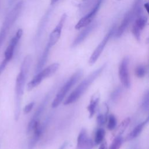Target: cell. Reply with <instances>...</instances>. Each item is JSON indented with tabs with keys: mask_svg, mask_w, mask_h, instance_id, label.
I'll list each match as a JSON object with an SVG mask.
<instances>
[{
	"mask_svg": "<svg viewBox=\"0 0 149 149\" xmlns=\"http://www.w3.org/2000/svg\"><path fill=\"white\" fill-rule=\"evenodd\" d=\"M31 63V57L27 55L23 59L20 66L19 73L17 74L15 84V119L17 120L20 116L22 98L24 92V88Z\"/></svg>",
	"mask_w": 149,
	"mask_h": 149,
	"instance_id": "cell-1",
	"label": "cell"
},
{
	"mask_svg": "<svg viewBox=\"0 0 149 149\" xmlns=\"http://www.w3.org/2000/svg\"><path fill=\"white\" fill-rule=\"evenodd\" d=\"M106 65V63L103 64L87 76L66 98L63 102V104L69 105L76 102L90 86L95 80V79L102 73L105 68Z\"/></svg>",
	"mask_w": 149,
	"mask_h": 149,
	"instance_id": "cell-2",
	"label": "cell"
},
{
	"mask_svg": "<svg viewBox=\"0 0 149 149\" xmlns=\"http://www.w3.org/2000/svg\"><path fill=\"white\" fill-rule=\"evenodd\" d=\"M23 5V1L19 2L12 9V10L8 13V16L5 18L3 26L0 30V48L5 40L6 36L8 34L11 26L15 23L21 12Z\"/></svg>",
	"mask_w": 149,
	"mask_h": 149,
	"instance_id": "cell-3",
	"label": "cell"
},
{
	"mask_svg": "<svg viewBox=\"0 0 149 149\" xmlns=\"http://www.w3.org/2000/svg\"><path fill=\"white\" fill-rule=\"evenodd\" d=\"M82 75V71L79 70L73 73L69 79L64 83L61 88L58 91L56 95H55L51 106L52 108H56L61 103L63 100L65 96L69 91L70 88L76 84V83L79 80Z\"/></svg>",
	"mask_w": 149,
	"mask_h": 149,
	"instance_id": "cell-4",
	"label": "cell"
},
{
	"mask_svg": "<svg viewBox=\"0 0 149 149\" xmlns=\"http://www.w3.org/2000/svg\"><path fill=\"white\" fill-rule=\"evenodd\" d=\"M55 90V87L54 86L44 97L42 100L41 101L40 104L38 106L37 109L36 110L35 112L34 113L33 115L31 118V119L27 125V130H26L27 133H31L33 130L35 126L38 123H40L39 122L40 118L43 112H44L45 109L46 108V107L47 106V105L49 101V99L51 98V97L53 94Z\"/></svg>",
	"mask_w": 149,
	"mask_h": 149,
	"instance_id": "cell-5",
	"label": "cell"
},
{
	"mask_svg": "<svg viewBox=\"0 0 149 149\" xmlns=\"http://www.w3.org/2000/svg\"><path fill=\"white\" fill-rule=\"evenodd\" d=\"M59 66V63H54L36 73L35 76L27 84V90L30 91L33 89L34 88L38 86L43 80L52 76L58 69Z\"/></svg>",
	"mask_w": 149,
	"mask_h": 149,
	"instance_id": "cell-6",
	"label": "cell"
},
{
	"mask_svg": "<svg viewBox=\"0 0 149 149\" xmlns=\"http://www.w3.org/2000/svg\"><path fill=\"white\" fill-rule=\"evenodd\" d=\"M115 29H116L115 25L112 26V27L108 31V32L106 34V35L104 37V38L102 40V41L100 42V44L97 45V47H96L95 50L93 51V52L91 55L90 58L88 61V63L90 65H93L97 61V59L101 55L102 52L103 51L106 44L108 42L109 40L114 34Z\"/></svg>",
	"mask_w": 149,
	"mask_h": 149,
	"instance_id": "cell-7",
	"label": "cell"
},
{
	"mask_svg": "<svg viewBox=\"0 0 149 149\" xmlns=\"http://www.w3.org/2000/svg\"><path fill=\"white\" fill-rule=\"evenodd\" d=\"M129 58L128 56H125L120 62L119 66V77L120 81L126 88H129L130 87V79L129 73Z\"/></svg>",
	"mask_w": 149,
	"mask_h": 149,
	"instance_id": "cell-8",
	"label": "cell"
},
{
	"mask_svg": "<svg viewBox=\"0 0 149 149\" xmlns=\"http://www.w3.org/2000/svg\"><path fill=\"white\" fill-rule=\"evenodd\" d=\"M103 1L104 0H97V1L95 5L91 9V10L90 11V12L88 13L84 17H83L76 23V24L74 26L75 29L79 30L81 28L85 27L92 22V21L93 20V19L94 18V17L97 15L98 11L99 10Z\"/></svg>",
	"mask_w": 149,
	"mask_h": 149,
	"instance_id": "cell-9",
	"label": "cell"
},
{
	"mask_svg": "<svg viewBox=\"0 0 149 149\" xmlns=\"http://www.w3.org/2000/svg\"><path fill=\"white\" fill-rule=\"evenodd\" d=\"M66 19V14L63 13L61 16L60 20L58 23L57 24V25L55 26V27L52 30V31L50 33L47 45L49 46L51 48H52V47H53L55 44H56V43L58 42V41L60 38L63 26L64 25Z\"/></svg>",
	"mask_w": 149,
	"mask_h": 149,
	"instance_id": "cell-10",
	"label": "cell"
},
{
	"mask_svg": "<svg viewBox=\"0 0 149 149\" xmlns=\"http://www.w3.org/2000/svg\"><path fill=\"white\" fill-rule=\"evenodd\" d=\"M50 118H47L45 119V120L42 123V125H41L40 123H38L34 128L33 129V134L31 136L29 144L27 149H33L34 147L36 146L37 143L39 141L40 139L41 138V136H42L43 132H44Z\"/></svg>",
	"mask_w": 149,
	"mask_h": 149,
	"instance_id": "cell-11",
	"label": "cell"
},
{
	"mask_svg": "<svg viewBox=\"0 0 149 149\" xmlns=\"http://www.w3.org/2000/svg\"><path fill=\"white\" fill-rule=\"evenodd\" d=\"M135 12L130 9L125 15L120 24L118 27L117 30L115 31V36L116 38H119L125 32V30L129 26L130 23L137 17Z\"/></svg>",
	"mask_w": 149,
	"mask_h": 149,
	"instance_id": "cell-12",
	"label": "cell"
},
{
	"mask_svg": "<svg viewBox=\"0 0 149 149\" xmlns=\"http://www.w3.org/2000/svg\"><path fill=\"white\" fill-rule=\"evenodd\" d=\"M93 146L94 142L88 136L87 130L81 129L77 136L76 149H92Z\"/></svg>",
	"mask_w": 149,
	"mask_h": 149,
	"instance_id": "cell-13",
	"label": "cell"
},
{
	"mask_svg": "<svg viewBox=\"0 0 149 149\" xmlns=\"http://www.w3.org/2000/svg\"><path fill=\"white\" fill-rule=\"evenodd\" d=\"M134 20V23L132 27V33L136 39L137 41H140L141 32L147 23L148 18L141 15Z\"/></svg>",
	"mask_w": 149,
	"mask_h": 149,
	"instance_id": "cell-14",
	"label": "cell"
},
{
	"mask_svg": "<svg viewBox=\"0 0 149 149\" xmlns=\"http://www.w3.org/2000/svg\"><path fill=\"white\" fill-rule=\"evenodd\" d=\"M23 30L22 29H19L17 31L15 36L10 40L8 47L6 48L5 51V59L7 60L8 62L12 59L15 47L17 45L19 41L21 38Z\"/></svg>",
	"mask_w": 149,
	"mask_h": 149,
	"instance_id": "cell-15",
	"label": "cell"
},
{
	"mask_svg": "<svg viewBox=\"0 0 149 149\" xmlns=\"http://www.w3.org/2000/svg\"><path fill=\"white\" fill-rule=\"evenodd\" d=\"M97 25V22L91 23L90 24L85 27L84 29H83L80 34L76 37V38L74 40L72 44V47H75L81 44L86 38L90 34V33L96 27Z\"/></svg>",
	"mask_w": 149,
	"mask_h": 149,
	"instance_id": "cell-16",
	"label": "cell"
},
{
	"mask_svg": "<svg viewBox=\"0 0 149 149\" xmlns=\"http://www.w3.org/2000/svg\"><path fill=\"white\" fill-rule=\"evenodd\" d=\"M100 95L98 92L95 93L92 95L90 103L87 107V110L89 112V118H91L94 115L100 101Z\"/></svg>",
	"mask_w": 149,
	"mask_h": 149,
	"instance_id": "cell-17",
	"label": "cell"
},
{
	"mask_svg": "<svg viewBox=\"0 0 149 149\" xmlns=\"http://www.w3.org/2000/svg\"><path fill=\"white\" fill-rule=\"evenodd\" d=\"M148 118H147L146 120H144L143 122H142L141 123L138 124L132 130V132H130L128 135L127 136L126 138V141H129V140H132L134 139H135L136 137H137V136H139V135L141 133V132H142L144 127L148 123Z\"/></svg>",
	"mask_w": 149,
	"mask_h": 149,
	"instance_id": "cell-18",
	"label": "cell"
},
{
	"mask_svg": "<svg viewBox=\"0 0 149 149\" xmlns=\"http://www.w3.org/2000/svg\"><path fill=\"white\" fill-rule=\"evenodd\" d=\"M51 48L49 46L46 45V46L43 51V52H42L41 56H40V58L38 60V62L36 65V69H35L36 73H37L40 70H41L43 68V67L44 66V65L47 61Z\"/></svg>",
	"mask_w": 149,
	"mask_h": 149,
	"instance_id": "cell-19",
	"label": "cell"
},
{
	"mask_svg": "<svg viewBox=\"0 0 149 149\" xmlns=\"http://www.w3.org/2000/svg\"><path fill=\"white\" fill-rule=\"evenodd\" d=\"M108 106L104 104L97 116V123L99 126H102L105 123L108 118Z\"/></svg>",
	"mask_w": 149,
	"mask_h": 149,
	"instance_id": "cell-20",
	"label": "cell"
},
{
	"mask_svg": "<svg viewBox=\"0 0 149 149\" xmlns=\"http://www.w3.org/2000/svg\"><path fill=\"white\" fill-rule=\"evenodd\" d=\"M141 107L143 111L145 112H148L149 110V93L148 91L147 90L142 98Z\"/></svg>",
	"mask_w": 149,
	"mask_h": 149,
	"instance_id": "cell-21",
	"label": "cell"
},
{
	"mask_svg": "<svg viewBox=\"0 0 149 149\" xmlns=\"http://www.w3.org/2000/svg\"><path fill=\"white\" fill-rule=\"evenodd\" d=\"M123 137L121 135L119 134L115 137L112 143L111 144L109 149H119L123 143Z\"/></svg>",
	"mask_w": 149,
	"mask_h": 149,
	"instance_id": "cell-22",
	"label": "cell"
},
{
	"mask_svg": "<svg viewBox=\"0 0 149 149\" xmlns=\"http://www.w3.org/2000/svg\"><path fill=\"white\" fill-rule=\"evenodd\" d=\"M105 132L104 129L98 128L97 130L94 138V143L95 144H99L102 142L105 136Z\"/></svg>",
	"mask_w": 149,
	"mask_h": 149,
	"instance_id": "cell-23",
	"label": "cell"
},
{
	"mask_svg": "<svg viewBox=\"0 0 149 149\" xmlns=\"http://www.w3.org/2000/svg\"><path fill=\"white\" fill-rule=\"evenodd\" d=\"M122 93V88L120 86L116 87L111 93L110 95V100L112 102H115L119 98Z\"/></svg>",
	"mask_w": 149,
	"mask_h": 149,
	"instance_id": "cell-24",
	"label": "cell"
},
{
	"mask_svg": "<svg viewBox=\"0 0 149 149\" xmlns=\"http://www.w3.org/2000/svg\"><path fill=\"white\" fill-rule=\"evenodd\" d=\"M116 123H117V120H116V117L113 114H111L110 115H109L108 118V125H107V127L108 130H113L116 126Z\"/></svg>",
	"mask_w": 149,
	"mask_h": 149,
	"instance_id": "cell-25",
	"label": "cell"
},
{
	"mask_svg": "<svg viewBox=\"0 0 149 149\" xmlns=\"http://www.w3.org/2000/svg\"><path fill=\"white\" fill-rule=\"evenodd\" d=\"M146 72H147L146 68L145 66L143 65H138L135 69V74L136 76L139 78L143 77L146 75Z\"/></svg>",
	"mask_w": 149,
	"mask_h": 149,
	"instance_id": "cell-26",
	"label": "cell"
},
{
	"mask_svg": "<svg viewBox=\"0 0 149 149\" xmlns=\"http://www.w3.org/2000/svg\"><path fill=\"white\" fill-rule=\"evenodd\" d=\"M130 122V119L129 118H126L120 124V127H119V130H120V135H121V133H122L124 130H125V129L127 127V126L129 125V123Z\"/></svg>",
	"mask_w": 149,
	"mask_h": 149,
	"instance_id": "cell-27",
	"label": "cell"
},
{
	"mask_svg": "<svg viewBox=\"0 0 149 149\" xmlns=\"http://www.w3.org/2000/svg\"><path fill=\"white\" fill-rule=\"evenodd\" d=\"M34 102H31L30 103H29L28 104H27L24 109H23V111H24V113H29L33 109L34 105Z\"/></svg>",
	"mask_w": 149,
	"mask_h": 149,
	"instance_id": "cell-28",
	"label": "cell"
},
{
	"mask_svg": "<svg viewBox=\"0 0 149 149\" xmlns=\"http://www.w3.org/2000/svg\"><path fill=\"white\" fill-rule=\"evenodd\" d=\"M8 62V61L7 60H6V59H4V60L1 63V64H0V74H1V73H2V72L3 71V70L5 69V67H6V66Z\"/></svg>",
	"mask_w": 149,
	"mask_h": 149,
	"instance_id": "cell-29",
	"label": "cell"
},
{
	"mask_svg": "<svg viewBox=\"0 0 149 149\" xmlns=\"http://www.w3.org/2000/svg\"><path fill=\"white\" fill-rule=\"evenodd\" d=\"M68 143L67 141H65V142L60 146V147L59 148V149H66V147H67V146H68Z\"/></svg>",
	"mask_w": 149,
	"mask_h": 149,
	"instance_id": "cell-30",
	"label": "cell"
},
{
	"mask_svg": "<svg viewBox=\"0 0 149 149\" xmlns=\"http://www.w3.org/2000/svg\"><path fill=\"white\" fill-rule=\"evenodd\" d=\"M99 149H106V144H105V143H102V144L101 145V146H100V147L99 148Z\"/></svg>",
	"mask_w": 149,
	"mask_h": 149,
	"instance_id": "cell-31",
	"label": "cell"
},
{
	"mask_svg": "<svg viewBox=\"0 0 149 149\" xmlns=\"http://www.w3.org/2000/svg\"><path fill=\"white\" fill-rule=\"evenodd\" d=\"M144 8H145V9H146V10H147V12H148V3H144Z\"/></svg>",
	"mask_w": 149,
	"mask_h": 149,
	"instance_id": "cell-32",
	"label": "cell"
},
{
	"mask_svg": "<svg viewBox=\"0 0 149 149\" xmlns=\"http://www.w3.org/2000/svg\"><path fill=\"white\" fill-rule=\"evenodd\" d=\"M59 0H50V3L51 5H54L55 3L56 2H58Z\"/></svg>",
	"mask_w": 149,
	"mask_h": 149,
	"instance_id": "cell-33",
	"label": "cell"
},
{
	"mask_svg": "<svg viewBox=\"0 0 149 149\" xmlns=\"http://www.w3.org/2000/svg\"><path fill=\"white\" fill-rule=\"evenodd\" d=\"M130 149H139L137 147H136L135 146L134 147H132Z\"/></svg>",
	"mask_w": 149,
	"mask_h": 149,
	"instance_id": "cell-34",
	"label": "cell"
},
{
	"mask_svg": "<svg viewBox=\"0 0 149 149\" xmlns=\"http://www.w3.org/2000/svg\"><path fill=\"white\" fill-rule=\"evenodd\" d=\"M118 1H120V0H118Z\"/></svg>",
	"mask_w": 149,
	"mask_h": 149,
	"instance_id": "cell-35",
	"label": "cell"
},
{
	"mask_svg": "<svg viewBox=\"0 0 149 149\" xmlns=\"http://www.w3.org/2000/svg\"><path fill=\"white\" fill-rule=\"evenodd\" d=\"M83 1H86V0H83Z\"/></svg>",
	"mask_w": 149,
	"mask_h": 149,
	"instance_id": "cell-36",
	"label": "cell"
}]
</instances>
